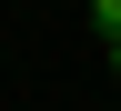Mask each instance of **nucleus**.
<instances>
[{"label": "nucleus", "instance_id": "obj_1", "mask_svg": "<svg viewBox=\"0 0 121 111\" xmlns=\"http://www.w3.org/2000/svg\"><path fill=\"white\" fill-rule=\"evenodd\" d=\"M91 20H101V40H111V30H121V0H91Z\"/></svg>", "mask_w": 121, "mask_h": 111}, {"label": "nucleus", "instance_id": "obj_2", "mask_svg": "<svg viewBox=\"0 0 121 111\" xmlns=\"http://www.w3.org/2000/svg\"><path fill=\"white\" fill-rule=\"evenodd\" d=\"M111 61H121V30H111Z\"/></svg>", "mask_w": 121, "mask_h": 111}]
</instances>
